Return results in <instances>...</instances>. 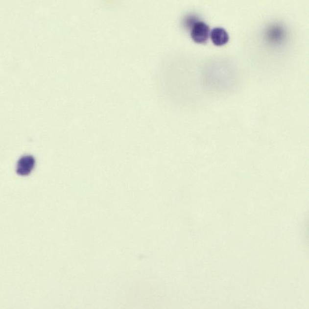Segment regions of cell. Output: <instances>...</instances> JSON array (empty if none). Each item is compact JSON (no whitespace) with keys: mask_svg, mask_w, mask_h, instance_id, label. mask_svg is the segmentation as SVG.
Masks as SVG:
<instances>
[{"mask_svg":"<svg viewBox=\"0 0 309 309\" xmlns=\"http://www.w3.org/2000/svg\"><path fill=\"white\" fill-rule=\"evenodd\" d=\"M210 27L202 21L194 24L191 31L192 40L198 44H204L208 41L210 36Z\"/></svg>","mask_w":309,"mask_h":309,"instance_id":"obj_1","label":"cell"},{"mask_svg":"<svg viewBox=\"0 0 309 309\" xmlns=\"http://www.w3.org/2000/svg\"><path fill=\"white\" fill-rule=\"evenodd\" d=\"M211 39L216 46H222L228 43L229 36L228 32L223 28H214L210 34Z\"/></svg>","mask_w":309,"mask_h":309,"instance_id":"obj_3","label":"cell"},{"mask_svg":"<svg viewBox=\"0 0 309 309\" xmlns=\"http://www.w3.org/2000/svg\"><path fill=\"white\" fill-rule=\"evenodd\" d=\"M34 166H35V159L32 156H24L18 161L17 173L20 176H27L33 170Z\"/></svg>","mask_w":309,"mask_h":309,"instance_id":"obj_2","label":"cell"}]
</instances>
